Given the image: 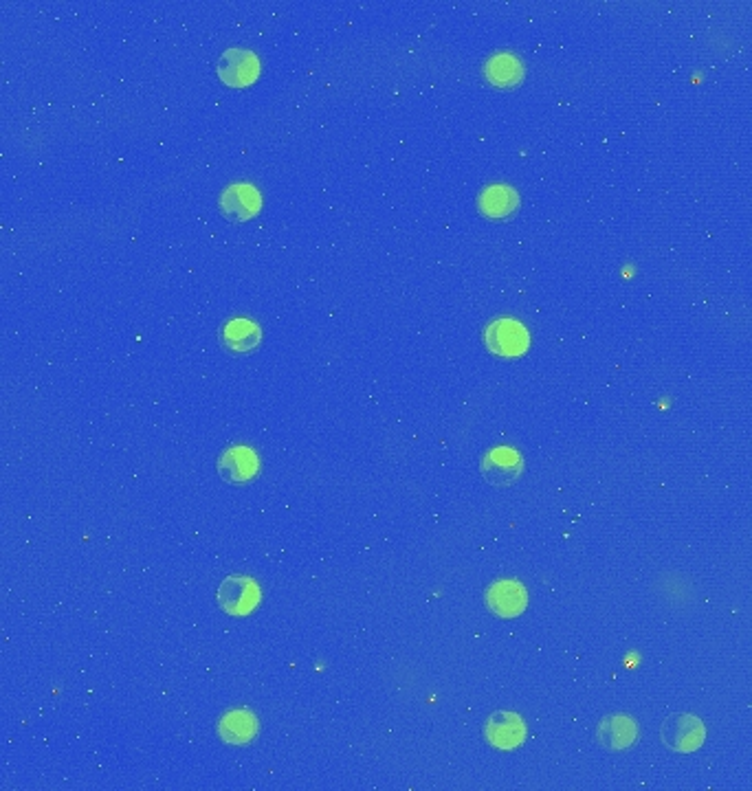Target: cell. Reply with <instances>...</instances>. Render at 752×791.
Segmentation results:
<instances>
[{"mask_svg":"<svg viewBox=\"0 0 752 791\" xmlns=\"http://www.w3.org/2000/svg\"><path fill=\"white\" fill-rule=\"evenodd\" d=\"M704 739V723L691 712H676V715H669L662 723V741L673 752L691 754L702 748Z\"/></svg>","mask_w":752,"mask_h":791,"instance_id":"1","label":"cell"},{"mask_svg":"<svg viewBox=\"0 0 752 791\" xmlns=\"http://www.w3.org/2000/svg\"><path fill=\"white\" fill-rule=\"evenodd\" d=\"M260 603L258 583L247 576H229L218 589V605L231 616H247Z\"/></svg>","mask_w":752,"mask_h":791,"instance_id":"2","label":"cell"},{"mask_svg":"<svg viewBox=\"0 0 752 791\" xmlns=\"http://www.w3.org/2000/svg\"><path fill=\"white\" fill-rule=\"evenodd\" d=\"M524 473V460L515 449L497 447L484 455L482 475L491 486H511Z\"/></svg>","mask_w":752,"mask_h":791,"instance_id":"3","label":"cell"},{"mask_svg":"<svg viewBox=\"0 0 752 791\" xmlns=\"http://www.w3.org/2000/svg\"><path fill=\"white\" fill-rule=\"evenodd\" d=\"M486 345L489 350L500 356H519L528 350V332L513 319H500L493 321L486 328Z\"/></svg>","mask_w":752,"mask_h":791,"instance_id":"4","label":"cell"},{"mask_svg":"<svg viewBox=\"0 0 752 791\" xmlns=\"http://www.w3.org/2000/svg\"><path fill=\"white\" fill-rule=\"evenodd\" d=\"M260 73L258 55L245 49H229L218 62L220 80L229 86H247Z\"/></svg>","mask_w":752,"mask_h":791,"instance_id":"5","label":"cell"},{"mask_svg":"<svg viewBox=\"0 0 752 791\" xmlns=\"http://www.w3.org/2000/svg\"><path fill=\"white\" fill-rule=\"evenodd\" d=\"M486 739L497 750H517L526 739L524 719L515 712H495L486 721Z\"/></svg>","mask_w":752,"mask_h":791,"instance_id":"6","label":"cell"},{"mask_svg":"<svg viewBox=\"0 0 752 791\" xmlns=\"http://www.w3.org/2000/svg\"><path fill=\"white\" fill-rule=\"evenodd\" d=\"M486 605L500 618H517L524 614L528 605V596L522 583L517 581H500L489 587L486 592Z\"/></svg>","mask_w":752,"mask_h":791,"instance_id":"7","label":"cell"},{"mask_svg":"<svg viewBox=\"0 0 752 791\" xmlns=\"http://www.w3.org/2000/svg\"><path fill=\"white\" fill-rule=\"evenodd\" d=\"M638 723L627 715H610L599 723L596 739L610 752L629 750L638 739Z\"/></svg>","mask_w":752,"mask_h":791,"instance_id":"8","label":"cell"},{"mask_svg":"<svg viewBox=\"0 0 752 791\" xmlns=\"http://www.w3.org/2000/svg\"><path fill=\"white\" fill-rule=\"evenodd\" d=\"M260 192L249 183L229 185L220 196V209L229 220H249L260 211Z\"/></svg>","mask_w":752,"mask_h":791,"instance_id":"9","label":"cell"},{"mask_svg":"<svg viewBox=\"0 0 752 791\" xmlns=\"http://www.w3.org/2000/svg\"><path fill=\"white\" fill-rule=\"evenodd\" d=\"M218 471L231 484L249 482L258 473V455L247 447H231L218 460Z\"/></svg>","mask_w":752,"mask_h":791,"instance_id":"10","label":"cell"},{"mask_svg":"<svg viewBox=\"0 0 752 791\" xmlns=\"http://www.w3.org/2000/svg\"><path fill=\"white\" fill-rule=\"evenodd\" d=\"M262 332L256 323L249 319H231L223 328V343L231 352L245 354L258 348Z\"/></svg>","mask_w":752,"mask_h":791,"instance_id":"11","label":"cell"},{"mask_svg":"<svg viewBox=\"0 0 752 791\" xmlns=\"http://www.w3.org/2000/svg\"><path fill=\"white\" fill-rule=\"evenodd\" d=\"M484 71L486 77H489V82L500 88H511L524 80V66L511 53L493 55V58L486 62Z\"/></svg>","mask_w":752,"mask_h":791,"instance_id":"12","label":"cell"},{"mask_svg":"<svg viewBox=\"0 0 752 791\" xmlns=\"http://www.w3.org/2000/svg\"><path fill=\"white\" fill-rule=\"evenodd\" d=\"M519 205V196L515 194V189L508 185H491L486 187L480 196V209L482 214L489 218H504L508 214H513Z\"/></svg>","mask_w":752,"mask_h":791,"instance_id":"13","label":"cell"},{"mask_svg":"<svg viewBox=\"0 0 752 791\" xmlns=\"http://www.w3.org/2000/svg\"><path fill=\"white\" fill-rule=\"evenodd\" d=\"M258 732V721L245 710H234L220 721V734L227 743H247Z\"/></svg>","mask_w":752,"mask_h":791,"instance_id":"14","label":"cell"}]
</instances>
